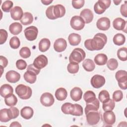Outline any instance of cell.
Returning a JSON list of instances; mask_svg holds the SVG:
<instances>
[{
	"label": "cell",
	"mask_w": 127,
	"mask_h": 127,
	"mask_svg": "<svg viewBox=\"0 0 127 127\" xmlns=\"http://www.w3.org/2000/svg\"><path fill=\"white\" fill-rule=\"evenodd\" d=\"M4 102L7 106L12 107L17 104V99L14 94H12L4 98Z\"/></svg>",
	"instance_id": "cell-34"
},
{
	"label": "cell",
	"mask_w": 127,
	"mask_h": 127,
	"mask_svg": "<svg viewBox=\"0 0 127 127\" xmlns=\"http://www.w3.org/2000/svg\"><path fill=\"white\" fill-rule=\"evenodd\" d=\"M81 36L79 34L72 33L69 35L68 37V40L69 43L71 46H77L81 42Z\"/></svg>",
	"instance_id": "cell-24"
},
{
	"label": "cell",
	"mask_w": 127,
	"mask_h": 127,
	"mask_svg": "<svg viewBox=\"0 0 127 127\" xmlns=\"http://www.w3.org/2000/svg\"><path fill=\"white\" fill-rule=\"evenodd\" d=\"M19 55L22 58L27 59L31 56L30 50L27 47H22L19 51Z\"/></svg>",
	"instance_id": "cell-44"
},
{
	"label": "cell",
	"mask_w": 127,
	"mask_h": 127,
	"mask_svg": "<svg viewBox=\"0 0 127 127\" xmlns=\"http://www.w3.org/2000/svg\"><path fill=\"white\" fill-rule=\"evenodd\" d=\"M80 16L84 20L85 23L88 24L93 20V13L90 9L86 8L81 11Z\"/></svg>",
	"instance_id": "cell-18"
},
{
	"label": "cell",
	"mask_w": 127,
	"mask_h": 127,
	"mask_svg": "<svg viewBox=\"0 0 127 127\" xmlns=\"http://www.w3.org/2000/svg\"><path fill=\"white\" fill-rule=\"evenodd\" d=\"M70 95L71 99L74 101H79L82 96V90L78 87H74L71 89L70 93Z\"/></svg>",
	"instance_id": "cell-19"
},
{
	"label": "cell",
	"mask_w": 127,
	"mask_h": 127,
	"mask_svg": "<svg viewBox=\"0 0 127 127\" xmlns=\"http://www.w3.org/2000/svg\"><path fill=\"white\" fill-rule=\"evenodd\" d=\"M113 2H114L115 4L117 5H119V3L122 2V0H113Z\"/></svg>",
	"instance_id": "cell-58"
},
{
	"label": "cell",
	"mask_w": 127,
	"mask_h": 127,
	"mask_svg": "<svg viewBox=\"0 0 127 127\" xmlns=\"http://www.w3.org/2000/svg\"><path fill=\"white\" fill-rule=\"evenodd\" d=\"M110 98V94L109 92L106 90L101 91L98 95V99L101 102H104Z\"/></svg>",
	"instance_id": "cell-43"
},
{
	"label": "cell",
	"mask_w": 127,
	"mask_h": 127,
	"mask_svg": "<svg viewBox=\"0 0 127 127\" xmlns=\"http://www.w3.org/2000/svg\"><path fill=\"white\" fill-rule=\"evenodd\" d=\"M86 54L84 51L81 48L74 49L69 57V62H74L79 63L85 59Z\"/></svg>",
	"instance_id": "cell-3"
},
{
	"label": "cell",
	"mask_w": 127,
	"mask_h": 127,
	"mask_svg": "<svg viewBox=\"0 0 127 127\" xmlns=\"http://www.w3.org/2000/svg\"><path fill=\"white\" fill-rule=\"evenodd\" d=\"M53 12L56 19L62 17L65 13V7L63 5L60 4L54 5Z\"/></svg>",
	"instance_id": "cell-22"
},
{
	"label": "cell",
	"mask_w": 127,
	"mask_h": 127,
	"mask_svg": "<svg viewBox=\"0 0 127 127\" xmlns=\"http://www.w3.org/2000/svg\"><path fill=\"white\" fill-rule=\"evenodd\" d=\"M15 93L21 99L27 100L31 97L32 91L30 87L21 84L16 87Z\"/></svg>",
	"instance_id": "cell-2"
},
{
	"label": "cell",
	"mask_w": 127,
	"mask_h": 127,
	"mask_svg": "<svg viewBox=\"0 0 127 127\" xmlns=\"http://www.w3.org/2000/svg\"><path fill=\"white\" fill-rule=\"evenodd\" d=\"M5 78L7 81L10 83H16L20 78V75L14 70H9L6 73Z\"/></svg>",
	"instance_id": "cell-16"
},
{
	"label": "cell",
	"mask_w": 127,
	"mask_h": 127,
	"mask_svg": "<svg viewBox=\"0 0 127 127\" xmlns=\"http://www.w3.org/2000/svg\"><path fill=\"white\" fill-rule=\"evenodd\" d=\"M86 121L90 125H95L100 120L101 115L97 111H91L86 114Z\"/></svg>",
	"instance_id": "cell-7"
},
{
	"label": "cell",
	"mask_w": 127,
	"mask_h": 127,
	"mask_svg": "<svg viewBox=\"0 0 127 127\" xmlns=\"http://www.w3.org/2000/svg\"><path fill=\"white\" fill-rule=\"evenodd\" d=\"M0 65L2 66L3 68L5 67L8 64V61H7V59L2 56H0Z\"/></svg>",
	"instance_id": "cell-55"
},
{
	"label": "cell",
	"mask_w": 127,
	"mask_h": 127,
	"mask_svg": "<svg viewBox=\"0 0 127 127\" xmlns=\"http://www.w3.org/2000/svg\"><path fill=\"white\" fill-rule=\"evenodd\" d=\"M34 114V111L33 109L28 106H26L23 107L20 111V115L24 119L29 120L31 119Z\"/></svg>",
	"instance_id": "cell-23"
},
{
	"label": "cell",
	"mask_w": 127,
	"mask_h": 127,
	"mask_svg": "<svg viewBox=\"0 0 127 127\" xmlns=\"http://www.w3.org/2000/svg\"><path fill=\"white\" fill-rule=\"evenodd\" d=\"M54 7V5H51L49 7H48L46 10V15L47 17L49 19L51 20H54L56 19L53 12Z\"/></svg>",
	"instance_id": "cell-46"
},
{
	"label": "cell",
	"mask_w": 127,
	"mask_h": 127,
	"mask_svg": "<svg viewBox=\"0 0 127 127\" xmlns=\"http://www.w3.org/2000/svg\"><path fill=\"white\" fill-rule=\"evenodd\" d=\"M48 61L46 56L44 55L38 56L34 61L33 65L38 69L45 67L48 64Z\"/></svg>",
	"instance_id": "cell-10"
},
{
	"label": "cell",
	"mask_w": 127,
	"mask_h": 127,
	"mask_svg": "<svg viewBox=\"0 0 127 127\" xmlns=\"http://www.w3.org/2000/svg\"><path fill=\"white\" fill-rule=\"evenodd\" d=\"M91 85L95 88H99L102 87L105 83V77L99 74L94 75L91 79Z\"/></svg>",
	"instance_id": "cell-9"
},
{
	"label": "cell",
	"mask_w": 127,
	"mask_h": 127,
	"mask_svg": "<svg viewBox=\"0 0 127 127\" xmlns=\"http://www.w3.org/2000/svg\"><path fill=\"white\" fill-rule=\"evenodd\" d=\"M67 47V43L65 39L62 38L57 39L54 44V50L59 53L63 52Z\"/></svg>",
	"instance_id": "cell-14"
},
{
	"label": "cell",
	"mask_w": 127,
	"mask_h": 127,
	"mask_svg": "<svg viewBox=\"0 0 127 127\" xmlns=\"http://www.w3.org/2000/svg\"><path fill=\"white\" fill-rule=\"evenodd\" d=\"M99 106H100L99 101V99L97 98L91 102L86 103V105L84 110L85 114L91 111H98L99 108Z\"/></svg>",
	"instance_id": "cell-17"
},
{
	"label": "cell",
	"mask_w": 127,
	"mask_h": 127,
	"mask_svg": "<svg viewBox=\"0 0 127 127\" xmlns=\"http://www.w3.org/2000/svg\"><path fill=\"white\" fill-rule=\"evenodd\" d=\"M0 44L2 45L4 44L7 40L8 36L7 32L4 29H1L0 30Z\"/></svg>",
	"instance_id": "cell-47"
},
{
	"label": "cell",
	"mask_w": 127,
	"mask_h": 127,
	"mask_svg": "<svg viewBox=\"0 0 127 127\" xmlns=\"http://www.w3.org/2000/svg\"><path fill=\"white\" fill-rule=\"evenodd\" d=\"M95 63L98 65H103L107 64L108 57L106 55L102 53L97 54L94 58Z\"/></svg>",
	"instance_id": "cell-27"
},
{
	"label": "cell",
	"mask_w": 127,
	"mask_h": 127,
	"mask_svg": "<svg viewBox=\"0 0 127 127\" xmlns=\"http://www.w3.org/2000/svg\"><path fill=\"white\" fill-rule=\"evenodd\" d=\"M11 17L14 20H20L23 15L22 8L18 6H15L10 11Z\"/></svg>",
	"instance_id": "cell-15"
},
{
	"label": "cell",
	"mask_w": 127,
	"mask_h": 127,
	"mask_svg": "<svg viewBox=\"0 0 127 127\" xmlns=\"http://www.w3.org/2000/svg\"><path fill=\"white\" fill-rule=\"evenodd\" d=\"M111 1L110 0H99L94 5V10L96 13L101 14L109 7Z\"/></svg>",
	"instance_id": "cell-4"
},
{
	"label": "cell",
	"mask_w": 127,
	"mask_h": 127,
	"mask_svg": "<svg viewBox=\"0 0 127 127\" xmlns=\"http://www.w3.org/2000/svg\"><path fill=\"white\" fill-rule=\"evenodd\" d=\"M107 42L106 35L102 33H97L93 39H89L85 41L84 46L88 50L98 51L102 50Z\"/></svg>",
	"instance_id": "cell-1"
},
{
	"label": "cell",
	"mask_w": 127,
	"mask_h": 127,
	"mask_svg": "<svg viewBox=\"0 0 127 127\" xmlns=\"http://www.w3.org/2000/svg\"><path fill=\"white\" fill-rule=\"evenodd\" d=\"M85 1L84 0H72V6L75 9H80L82 7L84 4Z\"/></svg>",
	"instance_id": "cell-49"
},
{
	"label": "cell",
	"mask_w": 127,
	"mask_h": 127,
	"mask_svg": "<svg viewBox=\"0 0 127 127\" xmlns=\"http://www.w3.org/2000/svg\"><path fill=\"white\" fill-rule=\"evenodd\" d=\"M96 99L95 94L91 90L87 91L83 95V99L86 103H89L93 101Z\"/></svg>",
	"instance_id": "cell-36"
},
{
	"label": "cell",
	"mask_w": 127,
	"mask_h": 127,
	"mask_svg": "<svg viewBox=\"0 0 127 127\" xmlns=\"http://www.w3.org/2000/svg\"><path fill=\"white\" fill-rule=\"evenodd\" d=\"M74 108V104L70 103H65L62 105L61 110L65 114L71 115Z\"/></svg>",
	"instance_id": "cell-35"
},
{
	"label": "cell",
	"mask_w": 127,
	"mask_h": 127,
	"mask_svg": "<svg viewBox=\"0 0 127 127\" xmlns=\"http://www.w3.org/2000/svg\"><path fill=\"white\" fill-rule=\"evenodd\" d=\"M13 3L11 0H6L1 5V9L4 12H8L12 8Z\"/></svg>",
	"instance_id": "cell-42"
},
{
	"label": "cell",
	"mask_w": 127,
	"mask_h": 127,
	"mask_svg": "<svg viewBox=\"0 0 127 127\" xmlns=\"http://www.w3.org/2000/svg\"><path fill=\"white\" fill-rule=\"evenodd\" d=\"M27 70H29L32 72H33L35 73L37 75H38L40 72V69H37L35 66L33 65V64H30L28 65V67L27 68Z\"/></svg>",
	"instance_id": "cell-54"
},
{
	"label": "cell",
	"mask_w": 127,
	"mask_h": 127,
	"mask_svg": "<svg viewBox=\"0 0 127 127\" xmlns=\"http://www.w3.org/2000/svg\"><path fill=\"white\" fill-rule=\"evenodd\" d=\"M10 127H21V125L18 122H13L11 123V124L9 126Z\"/></svg>",
	"instance_id": "cell-56"
},
{
	"label": "cell",
	"mask_w": 127,
	"mask_h": 127,
	"mask_svg": "<svg viewBox=\"0 0 127 127\" xmlns=\"http://www.w3.org/2000/svg\"><path fill=\"white\" fill-rule=\"evenodd\" d=\"M16 67L19 70H23L27 67L26 62L22 59L18 60L16 62Z\"/></svg>",
	"instance_id": "cell-48"
},
{
	"label": "cell",
	"mask_w": 127,
	"mask_h": 127,
	"mask_svg": "<svg viewBox=\"0 0 127 127\" xmlns=\"http://www.w3.org/2000/svg\"><path fill=\"white\" fill-rule=\"evenodd\" d=\"M9 109L10 110L11 117H12V119L16 118L19 116V111L17 108L12 106V107H11L10 108H9Z\"/></svg>",
	"instance_id": "cell-52"
},
{
	"label": "cell",
	"mask_w": 127,
	"mask_h": 127,
	"mask_svg": "<svg viewBox=\"0 0 127 127\" xmlns=\"http://www.w3.org/2000/svg\"><path fill=\"white\" fill-rule=\"evenodd\" d=\"M127 76V72L126 70H120L116 72L115 74L116 79L117 80H119L120 79H122L123 78H124L125 77Z\"/></svg>",
	"instance_id": "cell-51"
},
{
	"label": "cell",
	"mask_w": 127,
	"mask_h": 127,
	"mask_svg": "<svg viewBox=\"0 0 127 127\" xmlns=\"http://www.w3.org/2000/svg\"><path fill=\"white\" fill-rule=\"evenodd\" d=\"M12 119L11 113L9 109H2L0 111V121L1 122L6 123Z\"/></svg>",
	"instance_id": "cell-21"
},
{
	"label": "cell",
	"mask_w": 127,
	"mask_h": 127,
	"mask_svg": "<svg viewBox=\"0 0 127 127\" xmlns=\"http://www.w3.org/2000/svg\"><path fill=\"white\" fill-rule=\"evenodd\" d=\"M107 66L111 70H114L118 66V62L116 59L111 58L107 62Z\"/></svg>",
	"instance_id": "cell-41"
},
{
	"label": "cell",
	"mask_w": 127,
	"mask_h": 127,
	"mask_svg": "<svg viewBox=\"0 0 127 127\" xmlns=\"http://www.w3.org/2000/svg\"><path fill=\"white\" fill-rule=\"evenodd\" d=\"M37 74L31 71L27 70L24 74L23 77L25 80L30 84H33L35 82L37 79Z\"/></svg>",
	"instance_id": "cell-28"
},
{
	"label": "cell",
	"mask_w": 127,
	"mask_h": 127,
	"mask_svg": "<svg viewBox=\"0 0 127 127\" xmlns=\"http://www.w3.org/2000/svg\"><path fill=\"white\" fill-rule=\"evenodd\" d=\"M33 21L32 14L28 12H24L22 18L20 20L21 24L24 25H27L31 24Z\"/></svg>",
	"instance_id": "cell-30"
},
{
	"label": "cell",
	"mask_w": 127,
	"mask_h": 127,
	"mask_svg": "<svg viewBox=\"0 0 127 127\" xmlns=\"http://www.w3.org/2000/svg\"><path fill=\"white\" fill-rule=\"evenodd\" d=\"M70 25L71 28L75 30H82L85 26V22L80 16H73L70 21Z\"/></svg>",
	"instance_id": "cell-5"
},
{
	"label": "cell",
	"mask_w": 127,
	"mask_h": 127,
	"mask_svg": "<svg viewBox=\"0 0 127 127\" xmlns=\"http://www.w3.org/2000/svg\"><path fill=\"white\" fill-rule=\"evenodd\" d=\"M113 42L117 46H121L123 45L126 41V37L124 35L121 33H118L116 34L113 37Z\"/></svg>",
	"instance_id": "cell-33"
},
{
	"label": "cell",
	"mask_w": 127,
	"mask_h": 127,
	"mask_svg": "<svg viewBox=\"0 0 127 127\" xmlns=\"http://www.w3.org/2000/svg\"><path fill=\"white\" fill-rule=\"evenodd\" d=\"M118 85L119 87L123 90H126L127 88V77L118 80Z\"/></svg>",
	"instance_id": "cell-50"
},
{
	"label": "cell",
	"mask_w": 127,
	"mask_h": 127,
	"mask_svg": "<svg viewBox=\"0 0 127 127\" xmlns=\"http://www.w3.org/2000/svg\"><path fill=\"white\" fill-rule=\"evenodd\" d=\"M123 98V93L121 90H116L113 94V99L115 102H119Z\"/></svg>",
	"instance_id": "cell-45"
},
{
	"label": "cell",
	"mask_w": 127,
	"mask_h": 127,
	"mask_svg": "<svg viewBox=\"0 0 127 127\" xmlns=\"http://www.w3.org/2000/svg\"><path fill=\"white\" fill-rule=\"evenodd\" d=\"M114 28L117 30H122L127 32V21L121 17L115 19L113 22Z\"/></svg>",
	"instance_id": "cell-12"
},
{
	"label": "cell",
	"mask_w": 127,
	"mask_h": 127,
	"mask_svg": "<svg viewBox=\"0 0 127 127\" xmlns=\"http://www.w3.org/2000/svg\"><path fill=\"white\" fill-rule=\"evenodd\" d=\"M13 92V89L11 85L8 84H4L1 85L0 88V94L2 97H6Z\"/></svg>",
	"instance_id": "cell-20"
},
{
	"label": "cell",
	"mask_w": 127,
	"mask_h": 127,
	"mask_svg": "<svg viewBox=\"0 0 127 127\" xmlns=\"http://www.w3.org/2000/svg\"><path fill=\"white\" fill-rule=\"evenodd\" d=\"M83 114V108L78 104H74V108L71 113V115L75 116H80Z\"/></svg>",
	"instance_id": "cell-40"
},
{
	"label": "cell",
	"mask_w": 127,
	"mask_h": 127,
	"mask_svg": "<svg viewBox=\"0 0 127 127\" xmlns=\"http://www.w3.org/2000/svg\"><path fill=\"white\" fill-rule=\"evenodd\" d=\"M127 1H125V3L123 4L120 8V12L122 14V15L123 16H124L125 17H127Z\"/></svg>",
	"instance_id": "cell-53"
},
{
	"label": "cell",
	"mask_w": 127,
	"mask_h": 127,
	"mask_svg": "<svg viewBox=\"0 0 127 127\" xmlns=\"http://www.w3.org/2000/svg\"><path fill=\"white\" fill-rule=\"evenodd\" d=\"M118 58L122 61H126L127 60V49L126 47L120 48L117 51Z\"/></svg>",
	"instance_id": "cell-37"
},
{
	"label": "cell",
	"mask_w": 127,
	"mask_h": 127,
	"mask_svg": "<svg viewBox=\"0 0 127 127\" xmlns=\"http://www.w3.org/2000/svg\"><path fill=\"white\" fill-rule=\"evenodd\" d=\"M51 46V42L47 38H43L39 43V50L41 52L47 51Z\"/></svg>",
	"instance_id": "cell-29"
},
{
	"label": "cell",
	"mask_w": 127,
	"mask_h": 127,
	"mask_svg": "<svg viewBox=\"0 0 127 127\" xmlns=\"http://www.w3.org/2000/svg\"><path fill=\"white\" fill-rule=\"evenodd\" d=\"M55 95L58 100L64 101L67 97V92L65 88L61 87L57 89L55 92Z\"/></svg>",
	"instance_id": "cell-26"
},
{
	"label": "cell",
	"mask_w": 127,
	"mask_h": 127,
	"mask_svg": "<svg viewBox=\"0 0 127 127\" xmlns=\"http://www.w3.org/2000/svg\"><path fill=\"white\" fill-rule=\"evenodd\" d=\"M96 26L99 30L106 31L108 30L110 27V20L108 17H101L97 20Z\"/></svg>",
	"instance_id": "cell-11"
},
{
	"label": "cell",
	"mask_w": 127,
	"mask_h": 127,
	"mask_svg": "<svg viewBox=\"0 0 127 127\" xmlns=\"http://www.w3.org/2000/svg\"><path fill=\"white\" fill-rule=\"evenodd\" d=\"M82 66L85 70L89 72L92 71L95 67L94 63L90 59H87L83 61Z\"/></svg>",
	"instance_id": "cell-31"
},
{
	"label": "cell",
	"mask_w": 127,
	"mask_h": 127,
	"mask_svg": "<svg viewBox=\"0 0 127 127\" xmlns=\"http://www.w3.org/2000/svg\"><path fill=\"white\" fill-rule=\"evenodd\" d=\"M55 99L53 95L49 92H45L42 94L40 97L41 103L45 107H50L53 105Z\"/></svg>",
	"instance_id": "cell-8"
},
{
	"label": "cell",
	"mask_w": 127,
	"mask_h": 127,
	"mask_svg": "<svg viewBox=\"0 0 127 127\" xmlns=\"http://www.w3.org/2000/svg\"><path fill=\"white\" fill-rule=\"evenodd\" d=\"M9 45L10 47L13 49H17L20 45L19 39L16 36L12 37L9 41Z\"/></svg>",
	"instance_id": "cell-39"
},
{
	"label": "cell",
	"mask_w": 127,
	"mask_h": 127,
	"mask_svg": "<svg viewBox=\"0 0 127 127\" xmlns=\"http://www.w3.org/2000/svg\"><path fill=\"white\" fill-rule=\"evenodd\" d=\"M22 30V26L19 22H14L11 24L9 27L10 32L14 35H17L19 34Z\"/></svg>",
	"instance_id": "cell-25"
},
{
	"label": "cell",
	"mask_w": 127,
	"mask_h": 127,
	"mask_svg": "<svg viewBox=\"0 0 127 127\" xmlns=\"http://www.w3.org/2000/svg\"><path fill=\"white\" fill-rule=\"evenodd\" d=\"M26 38L28 41H34L36 40L38 34V28L34 26L27 27L24 31Z\"/></svg>",
	"instance_id": "cell-6"
},
{
	"label": "cell",
	"mask_w": 127,
	"mask_h": 127,
	"mask_svg": "<svg viewBox=\"0 0 127 127\" xmlns=\"http://www.w3.org/2000/svg\"><path fill=\"white\" fill-rule=\"evenodd\" d=\"M103 121L107 125H113L116 122V116L112 111H106L102 116Z\"/></svg>",
	"instance_id": "cell-13"
},
{
	"label": "cell",
	"mask_w": 127,
	"mask_h": 127,
	"mask_svg": "<svg viewBox=\"0 0 127 127\" xmlns=\"http://www.w3.org/2000/svg\"><path fill=\"white\" fill-rule=\"evenodd\" d=\"M67 69L68 72L74 74L77 73L79 70V64L74 62H70L67 66Z\"/></svg>",
	"instance_id": "cell-38"
},
{
	"label": "cell",
	"mask_w": 127,
	"mask_h": 127,
	"mask_svg": "<svg viewBox=\"0 0 127 127\" xmlns=\"http://www.w3.org/2000/svg\"><path fill=\"white\" fill-rule=\"evenodd\" d=\"M41 2L45 5H49L50 4L51 2H53L52 0H41Z\"/></svg>",
	"instance_id": "cell-57"
},
{
	"label": "cell",
	"mask_w": 127,
	"mask_h": 127,
	"mask_svg": "<svg viewBox=\"0 0 127 127\" xmlns=\"http://www.w3.org/2000/svg\"><path fill=\"white\" fill-rule=\"evenodd\" d=\"M115 107V103L113 100L109 98L107 101L103 102L102 108L103 110L106 111H112Z\"/></svg>",
	"instance_id": "cell-32"
}]
</instances>
